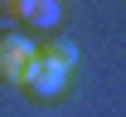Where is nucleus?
Wrapping results in <instances>:
<instances>
[{
    "mask_svg": "<svg viewBox=\"0 0 126 117\" xmlns=\"http://www.w3.org/2000/svg\"><path fill=\"white\" fill-rule=\"evenodd\" d=\"M34 64V39L24 29H0V83L19 88Z\"/></svg>",
    "mask_w": 126,
    "mask_h": 117,
    "instance_id": "f257e3e1",
    "label": "nucleus"
},
{
    "mask_svg": "<svg viewBox=\"0 0 126 117\" xmlns=\"http://www.w3.org/2000/svg\"><path fill=\"white\" fill-rule=\"evenodd\" d=\"M34 54H39L44 64L63 68V73H73V68H78V44H73V39H63V34H44V44H34Z\"/></svg>",
    "mask_w": 126,
    "mask_h": 117,
    "instance_id": "20e7f679",
    "label": "nucleus"
},
{
    "mask_svg": "<svg viewBox=\"0 0 126 117\" xmlns=\"http://www.w3.org/2000/svg\"><path fill=\"white\" fill-rule=\"evenodd\" d=\"M68 78L73 73H63V68H53V64H44L39 54H34V64H29V73H24V93H29L34 102H48V98H58L63 88H68Z\"/></svg>",
    "mask_w": 126,
    "mask_h": 117,
    "instance_id": "7ed1b4c3",
    "label": "nucleus"
},
{
    "mask_svg": "<svg viewBox=\"0 0 126 117\" xmlns=\"http://www.w3.org/2000/svg\"><path fill=\"white\" fill-rule=\"evenodd\" d=\"M0 15L15 20V24H34V29H48L58 24V0H0Z\"/></svg>",
    "mask_w": 126,
    "mask_h": 117,
    "instance_id": "f03ea898",
    "label": "nucleus"
}]
</instances>
